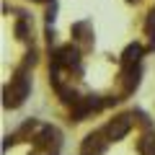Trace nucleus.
Masks as SVG:
<instances>
[{
  "label": "nucleus",
  "mask_w": 155,
  "mask_h": 155,
  "mask_svg": "<svg viewBox=\"0 0 155 155\" xmlns=\"http://www.w3.org/2000/svg\"><path fill=\"white\" fill-rule=\"evenodd\" d=\"M26 96H28V78L18 75L16 80H13V85L5 91V106H18V104H23Z\"/></svg>",
  "instance_id": "nucleus-1"
},
{
  "label": "nucleus",
  "mask_w": 155,
  "mask_h": 155,
  "mask_svg": "<svg viewBox=\"0 0 155 155\" xmlns=\"http://www.w3.org/2000/svg\"><path fill=\"white\" fill-rule=\"evenodd\" d=\"M129 129H132V116H116V119L109 122V127L104 132L109 134V140H122Z\"/></svg>",
  "instance_id": "nucleus-2"
}]
</instances>
